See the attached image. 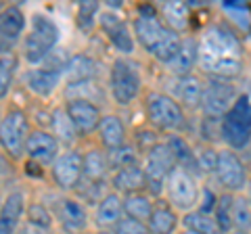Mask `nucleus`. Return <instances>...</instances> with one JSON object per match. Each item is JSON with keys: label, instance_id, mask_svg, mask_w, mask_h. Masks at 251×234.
Here are the masks:
<instances>
[{"label": "nucleus", "instance_id": "f257e3e1", "mask_svg": "<svg viewBox=\"0 0 251 234\" xmlns=\"http://www.w3.org/2000/svg\"><path fill=\"white\" fill-rule=\"evenodd\" d=\"M199 42V65L209 77L232 80L243 69V46L232 29L222 23L205 27L197 38Z\"/></svg>", "mask_w": 251, "mask_h": 234}, {"label": "nucleus", "instance_id": "f03ea898", "mask_svg": "<svg viewBox=\"0 0 251 234\" xmlns=\"http://www.w3.org/2000/svg\"><path fill=\"white\" fill-rule=\"evenodd\" d=\"M134 40L159 63H170L180 46L182 36L172 32L161 21L155 6H138V17L132 23Z\"/></svg>", "mask_w": 251, "mask_h": 234}, {"label": "nucleus", "instance_id": "7ed1b4c3", "mask_svg": "<svg viewBox=\"0 0 251 234\" xmlns=\"http://www.w3.org/2000/svg\"><path fill=\"white\" fill-rule=\"evenodd\" d=\"M59 42V27L49 15L36 13L31 15L29 27L21 42V54L27 63L36 65L49 57L50 50Z\"/></svg>", "mask_w": 251, "mask_h": 234}, {"label": "nucleus", "instance_id": "20e7f679", "mask_svg": "<svg viewBox=\"0 0 251 234\" xmlns=\"http://www.w3.org/2000/svg\"><path fill=\"white\" fill-rule=\"evenodd\" d=\"M145 113L155 130L176 134V132H182L186 128L184 109L180 107L174 96L166 94V92H149L145 98Z\"/></svg>", "mask_w": 251, "mask_h": 234}, {"label": "nucleus", "instance_id": "39448f33", "mask_svg": "<svg viewBox=\"0 0 251 234\" xmlns=\"http://www.w3.org/2000/svg\"><path fill=\"white\" fill-rule=\"evenodd\" d=\"M220 136L232 151L245 149L251 142V100L247 94H241L220 119Z\"/></svg>", "mask_w": 251, "mask_h": 234}, {"label": "nucleus", "instance_id": "423d86ee", "mask_svg": "<svg viewBox=\"0 0 251 234\" xmlns=\"http://www.w3.org/2000/svg\"><path fill=\"white\" fill-rule=\"evenodd\" d=\"M29 117L19 107H11L0 119V149L6 157L19 161L25 157V144L29 138Z\"/></svg>", "mask_w": 251, "mask_h": 234}, {"label": "nucleus", "instance_id": "0eeeda50", "mask_svg": "<svg viewBox=\"0 0 251 234\" xmlns=\"http://www.w3.org/2000/svg\"><path fill=\"white\" fill-rule=\"evenodd\" d=\"M140 88H143V77L138 65L126 57H117L109 69V90L113 100L122 107L130 105L140 94Z\"/></svg>", "mask_w": 251, "mask_h": 234}, {"label": "nucleus", "instance_id": "6e6552de", "mask_svg": "<svg viewBox=\"0 0 251 234\" xmlns=\"http://www.w3.org/2000/svg\"><path fill=\"white\" fill-rule=\"evenodd\" d=\"M241 94L232 86L230 80H220V77H209L207 84H203L201 96V111L207 119H222L230 111V107L237 103Z\"/></svg>", "mask_w": 251, "mask_h": 234}, {"label": "nucleus", "instance_id": "1a4fd4ad", "mask_svg": "<svg viewBox=\"0 0 251 234\" xmlns=\"http://www.w3.org/2000/svg\"><path fill=\"white\" fill-rule=\"evenodd\" d=\"M176 167V159L166 142H157L143 157V169L147 178V188L151 194H159L166 188V180Z\"/></svg>", "mask_w": 251, "mask_h": 234}, {"label": "nucleus", "instance_id": "9d476101", "mask_svg": "<svg viewBox=\"0 0 251 234\" xmlns=\"http://www.w3.org/2000/svg\"><path fill=\"white\" fill-rule=\"evenodd\" d=\"M166 192H168L170 205L174 209L191 211L193 207H197L201 188H199L197 178L193 176V171L176 165L166 180Z\"/></svg>", "mask_w": 251, "mask_h": 234}, {"label": "nucleus", "instance_id": "9b49d317", "mask_svg": "<svg viewBox=\"0 0 251 234\" xmlns=\"http://www.w3.org/2000/svg\"><path fill=\"white\" fill-rule=\"evenodd\" d=\"M216 178L222 184L224 192H243L247 186V167L241 161V157L232 149L218 151V163H216Z\"/></svg>", "mask_w": 251, "mask_h": 234}, {"label": "nucleus", "instance_id": "f8f14e48", "mask_svg": "<svg viewBox=\"0 0 251 234\" xmlns=\"http://www.w3.org/2000/svg\"><path fill=\"white\" fill-rule=\"evenodd\" d=\"M50 176L61 190H75L84 178L82 153L75 149L61 151L59 157L50 165Z\"/></svg>", "mask_w": 251, "mask_h": 234}, {"label": "nucleus", "instance_id": "ddd939ff", "mask_svg": "<svg viewBox=\"0 0 251 234\" xmlns=\"http://www.w3.org/2000/svg\"><path fill=\"white\" fill-rule=\"evenodd\" d=\"M65 113L72 119L77 136H90L92 132H97L100 119H103L99 105L84 98H67Z\"/></svg>", "mask_w": 251, "mask_h": 234}, {"label": "nucleus", "instance_id": "4468645a", "mask_svg": "<svg viewBox=\"0 0 251 234\" xmlns=\"http://www.w3.org/2000/svg\"><path fill=\"white\" fill-rule=\"evenodd\" d=\"M59 140L52 136V132L46 130H31L27 144H25V157L27 161L36 163V165H52L54 159L59 157Z\"/></svg>", "mask_w": 251, "mask_h": 234}, {"label": "nucleus", "instance_id": "2eb2a0df", "mask_svg": "<svg viewBox=\"0 0 251 234\" xmlns=\"http://www.w3.org/2000/svg\"><path fill=\"white\" fill-rule=\"evenodd\" d=\"M25 32V15L19 6L9 4L0 11V57L13 52V46Z\"/></svg>", "mask_w": 251, "mask_h": 234}, {"label": "nucleus", "instance_id": "dca6fc26", "mask_svg": "<svg viewBox=\"0 0 251 234\" xmlns=\"http://www.w3.org/2000/svg\"><path fill=\"white\" fill-rule=\"evenodd\" d=\"M57 222L67 234H82L88 226V211L75 197H63L57 201Z\"/></svg>", "mask_w": 251, "mask_h": 234}, {"label": "nucleus", "instance_id": "f3484780", "mask_svg": "<svg viewBox=\"0 0 251 234\" xmlns=\"http://www.w3.org/2000/svg\"><path fill=\"white\" fill-rule=\"evenodd\" d=\"M100 27L107 34L109 42H111L122 54H132L134 52V32L132 27L120 19L115 13H105L100 15Z\"/></svg>", "mask_w": 251, "mask_h": 234}, {"label": "nucleus", "instance_id": "a211bd4d", "mask_svg": "<svg viewBox=\"0 0 251 234\" xmlns=\"http://www.w3.org/2000/svg\"><path fill=\"white\" fill-rule=\"evenodd\" d=\"M25 209H27V201H25V192L23 190L17 188L6 194L2 205H0V234L17 232Z\"/></svg>", "mask_w": 251, "mask_h": 234}, {"label": "nucleus", "instance_id": "6ab92c4d", "mask_svg": "<svg viewBox=\"0 0 251 234\" xmlns=\"http://www.w3.org/2000/svg\"><path fill=\"white\" fill-rule=\"evenodd\" d=\"M197 65H199V42L195 36H184L180 40L174 59L168 63V69L170 73H174L178 77H186V75H193Z\"/></svg>", "mask_w": 251, "mask_h": 234}, {"label": "nucleus", "instance_id": "aec40b11", "mask_svg": "<svg viewBox=\"0 0 251 234\" xmlns=\"http://www.w3.org/2000/svg\"><path fill=\"white\" fill-rule=\"evenodd\" d=\"M63 80V67H42V69H31L25 75L27 90L31 94L49 98L54 90L59 88V84Z\"/></svg>", "mask_w": 251, "mask_h": 234}, {"label": "nucleus", "instance_id": "412c9836", "mask_svg": "<svg viewBox=\"0 0 251 234\" xmlns=\"http://www.w3.org/2000/svg\"><path fill=\"white\" fill-rule=\"evenodd\" d=\"M124 217V203L122 194L107 192L103 199L97 203V211H94V224L100 230H113L120 220Z\"/></svg>", "mask_w": 251, "mask_h": 234}, {"label": "nucleus", "instance_id": "4be33fe9", "mask_svg": "<svg viewBox=\"0 0 251 234\" xmlns=\"http://www.w3.org/2000/svg\"><path fill=\"white\" fill-rule=\"evenodd\" d=\"M111 184L117 194H134V192H145L147 188V178H145V169L143 163L138 165H128L113 171L111 176Z\"/></svg>", "mask_w": 251, "mask_h": 234}, {"label": "nucleus", "instance_id": "5701e85b", "mask_svg": "<svg viewBox=\"0 0 251 234\" xmlns=\"http://www.w3.org/2000/svg\"><path fill=\"white\" fill-rule=\"evenodd\" d=\"M97 132H99L100 144H103V149L107 153L126 144V128H124V121H122L120 115H113V113L103 115Z\"/></svg>", "mask_w": 251, "mask_h": 234}, {"label": "nucleus", "instance_id": "b1692460", "mask_svg": "<svg viewBox=\"0 0 251 234\" xmlns=\"http://www.w3.org/2000/svg\"><path fill=\"white\" fill-rule=\"evenodd\" d=\"M82 167H84V178L82 180L92 182V184H105L109 176V159L107 153L100 149H90L82 155Z\"/></svg>", "mask_w": 251, "mask_h": 234}, {"label": "nucleus", "instance_id": "393cba45", "mask_svg": "<svg viewBox=\"0 0 251 234\" xmlns=\"http://www.w3.org/2000/svg\"><path fill=\"white\" fill-rule=\"evenodd\" d=\"M178 226V215L174 211V207L170 203L161 201V203H155L153 207V213L147 222V228L151 234H172Z\"/></svg>", "mask_w": 251, "mask_h": 234}, {"label": "nucleus", "instance_id": "a878e982", "mask_svg": "<svg viewBox=\"0 0 251 234\" xmlns=\"http://www.w3.org/2000/svg\"><path fill=\"white\" fill-rule=\"evenodd\" d=\"M124 203V215L126 217H132L136 222H149V217L153 213V207L155 203L151 199L149 192H134V194H126L122 197Z\"/></svg>", "mask_w": 251, "mask_h": 234}, {"label": "nucleus", "instance_id": "bb28decb", "mask_svg": "<svg viewBox=\"0 0 251 234\" xmlns=\"http://www.w3.org/2000/svg\"><path fill=\"white\" fill-rule=\"evenodd\" d=\"M157 13H159L161 21L166 23V27H170L172 32H184V29L188 27V19H191V9H188L186 2H166L161 4L159 9H157Z\"/></svg>", "mask_w": 251, "mask_h": 234}, {"label": "nucleus", "instance_id": "cd10ccee", "mask_svg": "<svg viewBox=\"0 0 251 234\" xmlns=\"http://www.w3.org/2000/svg\"><path fill=\"white\" fill-rule=\"evenodd\" d=\"M201 96H203V82L197 75H186L180 77L178 86V103L180 107L186 109H199L201 107Z\"/></svg>", "mask_w": 251, "mask_h": 234}, {"label": "nucleus", "instance_id": "c85d7f7f", "mask_svg": "<svg viewBox=\"0 0 251 234\" xmlns=\"http://www.w3.org/2000/svg\"><path fill=\"white\" fill-rule=\"evenodd\" d=\"M182 222H184L188 232H195V234H222V230H220V226L216 222L214 213L201 211V209L186 211Z\"/></svg>", "mask_w": 251, "mask_h": 234}, {"label": "nucleus", "instance_id": "c756f323", "mask_svg": "<svg viewBox=\"0 0 251 234\" xmlns=\"http://www.w3.org/2000/svg\"><path fill=\"white\" fill-rule=\"evenodd\" d=\"M166 144L170 146L172 155H174L176 165L191 171V167L195 165V149L188 144V140H184L182 136H178V134H172L166 140Z\"/></svg>", "mask_w": 251, "mask_h": 234}, {"label": "nucleus", "instance_id": "7c9ffc66", "mask_svg": "<svg viewBox=\"0 0 251 234\" xmlns=\"http://www.w3.org/2000/svg\"><path fill=\"white\" fill-rule=\"evenodd\" d=\"M52 136L59 140V144H74L77 138L74 123L65 113V107L57 109V111L52 113Z\"/></svg>", "mask_w": 251, "mask_h": 234}, {"label": "nucleus", "instance_id": "2f4dec72", "mask_svg": "<svg viewBox=\"0 0 251 234\" xmlns=\"http://www.w3.org/2000/svg\"><path fill=\"white\" fill-rule=\"evenodd\" d=\"M107 159H109V169L111 171H117L122 167H128V165H138L140 161V153L130 144H124L120 149L115 151H109L107 153Z\"/></svg>", "mask_w": 251, "mask_h": 234}, {"label": "nucleus", "instance_id": "473e14b6", "mask_svg": "<svg viewBox=\"0 0 251 234\" xmlns=\"http://www.w3.org/2000/svg\"><path fill=\"white\" fill-rule=\"evenodd\" d=\"M17 73V54L9 52L0 57V100L9 96L13 88V80Z\"/></svg>", "mask_w": 251, "mask_h": 234}, {"label": "nucleus", "instance_id": "72a5a7b5", "mask_svg": "<svg viewBox=\"0 0 251 234\" xmlns=\"http://www.w3.org/2000/svg\"><path fill=\"white\" fill-rule=\"evenodd\" d=\"M92 67L94 63L90 59L77 54V57L67 61V65H63V75H67L69 80H75V82H86V80H92V73H94Z\"/></svg>", "mask_w": 251, "mask_h": 234}, {"label": "nucleus", "instance_id": "f704fd0d", "mask_svg": "<svg viewBox=\"0 0 251 234\" xmlns=\"http://www.w3.org/2000/svg\"><path fill=\"white\" fill-rule=\"evenodd\" d=\"M232 199H234V194L224 192L222 197H218L216 207H214V217L222 234H228L232 230Z\"/></svg>", "mask_w": 251, "mask_h": 234}, {"label": "nucleus", "instance_id": "c9c22d12", "mask_svg": "<svg viewBox=\"0 0 251 234\" xmlns=\"http://www.w3.org/2000/svg\"><path fill=\"white\" fill-rule=\"evenodd\" d=\"M232 230L245 234L251 230V205L245 201V197L232 199Z\"/></svg>", "mask_w": 251, "mask_h": 234}, {"label": "nucleus", "instance_id": "e433bc0d", "mask_svg": "<svg viewBox=\"0 0 251 234\" xmlns=\"http://www.w3.org/2000/svg\"><path fill=\"white\" fill-rule=\"evenodd\" d=\"M97 15H99V2H80L77 4V13H75V21L77 27L84 29V32H90L97 23Z\"/></svg>", "mask_w": 251, "mask_h": 234}, {"label": "nucleus", "instance_id": "4c0bfd02", "mask_svg": "<svg viewBox=\"0 0 251 234\" xmlns=\"http://www.w3.org/2000/svg\"><path fill=\"white\" fill-rule=\"evenodd\" d=\"M25 215H27V220L29 224H34V226H42V228H50L52 226V213L49 211V207H44L42 203H29L27 209H25Z\"/></svg>", "mask_w": 251, "mask_h": 234}, {"label": "nucleus", "instance_id": "58836bf2", "mask_svg": "<svg viewBox=\"0 0 251 234\" xmlns=\"http://www.w3.org/2000/svg\"><path fill=\"white\" fill-rule=\"evenodd\" d=\"M216 163H218V151H214L211 146H201L195 151V167L201 171H216Z\"/></svg>", "mask_w": 251, "mask_h": 234}, {"label": "nucleus", "instance_id": "ea45409f", "mask_svg": "<svg viewBox=\"0 0 251 234\" xmlns=\"http://www.w3.org/2000/svg\"><path fill=\"white\" fill-rule=\"evenodd\" d=\"M115 234H151L147 228V224L145 222H136V220H132V217H122L120 224L113 228Z\"/></svg>", "mask_w": 251, "mask_h": 234}, {"label": "nucleus", "instance_id": "a19ab883", "mask_svg": "<svg viewBox=\"0 0 251 234\" xmlns=\"http://www.w3.org/2000/svg\"><path fill=\"white\" fill-rule=\"evenodd\" d=\"M15 234H52V232H50V228H42V226H34V224L25 222L23 226H19V230Z\"/></svg>", "mask_w": 251, "mask_h": 234}, {"label": "nucleus", "instance_id": "79ce46f5", "mask_svg": "<svg viewBox=\"0 0 251 234\" xmlns=\"http://www.w3.org/2000/svg\"><path fill=\"white\" fill-rule=\"evenodd\" d=\"M245 201L251 205V178L247 180V186H245Z\"/></svg>", "mask_w": 251, "mask_h": 234}, {"label": "nucleus", "instance_id": "37998d69", "mask_svg": "<svg viewBox=\"0 0 251 234\" xmlns=\"http://www.w3.org/2000/svg\"><path fill=\"white\" fill-rule=\"evenodd\" d=\"M97 234H115V232L113 230H99Z\"/></svg>", "mask_w": 251, "mask_h": 234}, {"label": "nucleus", "instance_id": "c03bdc74", "mask_svg": "<svg viewBox=\"0 0 251 234\" xmlns=\"http://www.w3.org/2000/svg\"><path fill=\"white\" fill-rule=\"evenodd\" d=\"M228 234H245V232H239V230H230Z\"/></svg>", "mask_w": 251, "mask_h": 234}, {"label": "nucleus", "instance_id": "a18cd8bd", "mask_svg": "<svg viewBox=\"0 0 251 234\" xmlns=\"http://www.w3.org/2000/svg\"><path fill=\"white\" fill-rule=\"evenodd\" d=\"M180 234H195V232H188V230H184V232H180Z\"/></svg>", "mask_w": 251, "mask_h": 234}, {"label": "nucleus", "instance_id": "49530a36", "mask_svg": "<svg viewBox=\"0 0 251 234\" xmlns=\"http://www.w3.org/2000/svg\"><path fill=\"white\" fill-rule=\"evenodd\" d=\"M4 6H6V4H2V2H0V11H2V9H4Z\"/></svg>", "mask_w": 251, "mask_h": 234}, {"label": "nucleus", "instance_id": "de8ad7c7", "mask_svg": "<svg viewBox=\"0 0 251 234\" xmlns=\"http://www.w3.org/2000/svg\"><path fill=\"white\" fill-rule=\"evenodd\" d=\"M0 119H2V115H0Z\"/></svg>", "mask_w": 251, "mask_h": 234}]
</instances>
